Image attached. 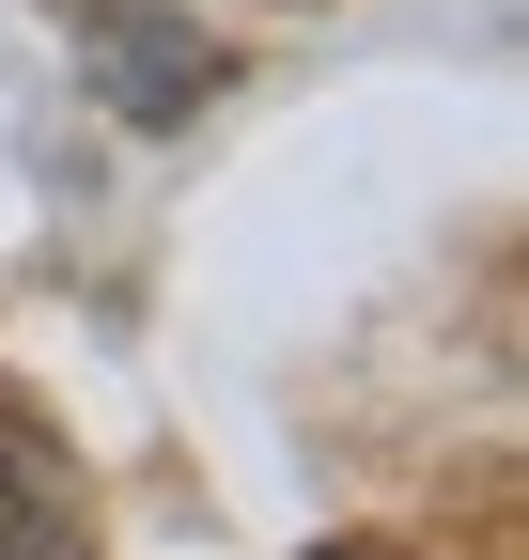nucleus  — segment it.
Instances as JSON below:
<instances>
[{"instance_id": "1", "label": "nucleus", "mask_w": 529, "mask_h": 560, "mask_svg": "<svg viewBox=\"0 0 529 560\" xmlns=\"http://www.w3.org/2000/svg\"><path fill=\"white\" fill-rule=\"evenodd\" d=\"M62 47L94 62V94L125 109V125H187L219 94V47L172 16V0H62Z\"/></svg>"}, {"instance_id": "2", "label": "nucleus", "mask_w": 529, "mask_h": 560, "mask_svg": "<svg viewBox=\"0 0 529 560\" xmlns=\"http://www.w3.org/2000/svg\"><path fill=\"white\" fill-rule=\"evenodd\" d=\"M0 560H94V499H79V452H62L32 405H0Z\"/></svg>"}, {"instance_id": "3", "label": "nucleus", "mask_w": 529, "mask_h": 560, "mask_svg": "<svg viewBox=\"0 0 529 560\" xmlns=\"http://www.w3.org/2000/svg\"><path fill=\"white\" fill-rule=\"evenodd\" d=\"M327 560H374V545H327Z\"/></svg>"}]
</instances>
